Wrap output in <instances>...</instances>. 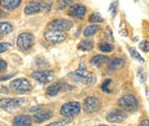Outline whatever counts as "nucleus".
<instances>
[{
  "instance_id": "obj_1",
  "label": "nucleus",
  "mask_w": 149,
  "mask_h": 126,
  "mask_svg": "<svg viewBox=\"0 0 149 126\" xmlns=\"http://www.w3.org/2000/svg\"><path fill=\"white\" fill-rule=\"evenodd\" d=\"M69 77H71L73 81L80 82V84H93L95 81V74L92 72H88L85 64H80L78 70L76 72H70Z\"/></svg>"
},
{
  "instance_id": "obj_2",
  "label": "nucleus",
  "mask_w": 149,
  "mask_h": 126,
  "mask_svg": "<svg viewBox=\"0 0 149 126\" xmlns=\"http://www.w3.org/2000/svg\"><path fill=\"white\" fill-rule=\"evenodd\" d=\"M26 103V99L23 97L17 98H1L0 99V108L7 112H14L20 109Z\"/></svg>"
},
{
  "instance_id": "obj_3",
  "label": "nucleus",
  "mask_w": 149,
  "mask_h": 126,
  "mask_svg": "<svg viewBox=\"0 0 149 126\" xmlns=\"http://www.w3.org/2000/svg\"><path fill=\"white\" fill-rule=\"evenodd\" d=\"M51 7H52V2H39V1L31 2V3H29L25 7L24 13L26 15H32V14L39 13L41 11L50 10Z\"/></svg>"
},
{
  "instance_id": "obj_4",
  "label": "nucleus",
  "mask_w": 149,
  "mask_h": 126,
  "mask_svg": "<svg viewBox=\"0 0 149 126\" xmlns=\"http://www.w3.org/2000/svg\"><path fill=\"white\" fill-rule=\"evenodd\" d=\"M118 104L121 108L127 111H135L138 108V101L137 98L133 94H126L119 98Z\"/></svg>"
},
{
  "instance_id": "obj_5",
  "label": "nucleus",
  "mask_w": 149,
  "mask_h": 126,
  "mask_svg": "<svg viewBox=\"0 0 149 126\" xmlns=\"http://www.w3.org/2000/svg\"><path fill=\"white\" fill-rule=\"evenodd\" d=\"M10 88L15 93H28V91H30L32 89V84L26 79H13L10 82Z\"/></svg>"
},
{
  "instance_id": "obj_6",
  "label": "nucleus",
  "mask_w": 149,
  "mask_h": 126,
  "mask_svg": "<svg viewBox=\"0 0 149 126\" xmlns=\"http://www.w3.org/2000/svg\"><path fill=\"white\" fill-rule=\"evenodd\" d=\"M35 37L31 33H22L18 36L17 46L22 51H27L34 45Z\"/></svg>"
},
{
  "instance_id": "obj_7",
  "label": "nucleus",
  "mask_w": 149,
  "mask_h": 126,
  "mask_svg": "<svg viewBox=\"0 0 149 126\" xmlns=\"http://www.w3.org/2000/svg\"><path fill=\"white\" fill-rule=\"evenodd\" d=\"M81 111V104L77 101L64 104L61 108V114L65 117H74L78 115Z\"/></svg>"
},
{
  "instance_id": "obj_8",
  "label": "nucleus",
  "mask_w": 149,
  "mask_h": 126,
  "mask_svg": "<svg viewBox=\"0 0 149 126\" xmlns=\"http://www.w3.org/2000/svg\"><path fill=\"white\" fill-rule=\"evenodd\" d=\"M73 24L71 21L66 20V19H57V20L52 21L49 24L48 28L50 31H60V32H67L72 28Z\"/></svg>"
},
{
  "instance_id": "obj_9",
  "label": "nucleus",
  "mask_w": 149,
  "mask_h": 126,
  "mask_svg": "<svg viewBox=\"0 0 149 126\" xmlns=\"http://www.w3.org/2000/svg\"><path fill=\"white\" fill-rule=\"evenodd\" d=\"M100 99L95 96H88L85 99L84 102V108L86 113H93L100 109Z\"/></svg>"
},
{
  "instance_id": "obj_10",
  "label": "nucleus",
  "mask_w": 149,
  "mask_h": 126,
  "mask_svg": "<svg viewBox=\"0 0 149 126\" xmlns=\"http://www.w3.org/2000/svg\"><path fill=\"white\" fill-rule=\"evenodd\" d=\"M67 34L60 31H48L45 33V39L51 44H58L66 40Z\"/></svg>"
},
{
  "instance_id": "obj_11",
  "label": "nucleus",
  "mask_w": 149,
  "mask_h": 126,
  "mask_svg": "<svg viewBox=\"0 0 149 126\" xmlns=\"http://www.w3.org/2000/svg\"><path fill=\"white\" fill-rule=\"evenodd\" d=\"M31 77L36 81L42 82V84H47L54 79V72L52 71H39L32 72Z\"/></svg>"
},
{
  "instance_id": "obj_12",
  "label": "nucleus",
  "mask_w": 149,
  "mask_h": 126,
  "mask_svg": "<svg viewBox=\"0 0 149 126\" xmlns=\"http://www.w3.org/2000/svg\"><path fill=\"white\" fill-rule=\"evenodd\" d=\"M127 118V114L121 110H112L107 115V120L111 123H120Z\"/></svg>"
},
{
  "instance_id": "obj_13",
  "label": "nucleus",
  "mask_w": 149,
  "mask_h": 126,
  "mask_svg": "<svg viewBox=\"0 0 149 126\" xmlns=\"http://www.w3.org/2000/svg\"><path fill=\"white\" fill-rule=\"evenodd\" d=\"M86 12V8L81 4H74V5H72L70 7L68 14L69 16L73 17L74 19H81L84 16H85Z\"/></svg>"
},
{
  "instance_id": "obj_14",
  "label": "nucleus",
  "mask_w": 149,
  "mask_h": 126,
  "mask_svg": "<svg viewBox=\"0 0 149 126\" xmlns=\"http://www.w3.org/2000/svg\"><path fill=\"white\" fill-rule=\"evenodd\" d=\"M32 118L29 115H18L14 118L13 126H31Z\"/></svg>"
},
{
  "instance_id": "obj_15",
  "label": "nucleus",
  "mask_w": 149,
  "mask_h": 126,
  "mask_svg": "<svg viewBox=\"0 0 149 126\" xmlns=\"http://www.w3.org/2000/svg\"><path fill=\"white\" fill-rule=\"evenodd\" d=\"M52 117H53V113L51 111L43 110V111H40V112L36 113L34 115V121L36 123H42V122H45V121L51 119Z\"/></svg>"
},
{
  "instance_id": "obj_16",
  "label": "nucleus",
  "mask_w": 149,
  "mask_h": 126,
  "mask_svg": "<svg viewBox=\"0 0 149 126\" xmlns=\"http://www.w3.org/2000/svg\"><path fill=\"white\" fill-rule=\"evenodd\" d=\"M22 0H1L0 1V5L3 7L6 10H14L21 4Z\"/></svg>"
},
{
  "instance_id": "obj_17",
  "label": "nucleus",
  "mask_w": 149,
  "mask_h": 126,
  "mask_svg": "<svg viewBox=\"0 0 149 126\" xmlns=\"http://www.w3.org/2000/svg\"><path fill=\"white\" fill-rule=\"evenodd\" d=\"M62 88H63V84L62 82H55V84H51L48 88L46 94L49 96H55L62 90Z\"/></svg>"
},
{
  "instance_id": "obj_18",
  "label": "nucleus",
  "mask_w": 149,
  "mask_h": 126,
  "mask_svg": "<svg viewBox=\"0 0 149 126\" xmlns=\"http://www.w3.org/2000/svg\"><path fill=\"white\" fill-rule=\"evenodd\" d=\"M124 66V61L122 59H118V58H115L109 61V69L110 71H116V70L121 69Z\"/></svg>"
},
{
  "instance_id": "obj_19",
  "label": "nucleus",
  "mask_w": 149,
  "mask_h": 126,
  "mask_svg": "<svg viewBox=\"0 0 149 126\" xmlns=\"http://www.w3.org/2000/svg\"><path fill=\"white\" fill-rule=\"evenodd\" d=\"M107 60L109 59H107V57H105V56L97 55V56H95V57L91 60V64L93 65V66H95V67H100V66H102V64L107 63Z\"/></svg>"
},
{
  "instance_id": "obj_20",
  "label": "nucleus",
  "mask_w": 149,
  "mask_h": 126,
  "mask_svg": "<svg viewBox=\"0 0 149 126\" xmlns=\"http://www.w3.org/2000/svg\"><path fill=\"white\" fill-rule=\"evenodd\" d=\"M13 32V26L8 22L0 23V34L2 35H8Z\"/></svg>"
},
{
  "instance_id": "obj_21",
  "label": "nucleus",
  "mask_w": 149,
  "mask_h": 126,
  "mask_svg": "<svg viewBox=\"0 0 149 126\" xmlns=\"http://www.w3.org/2000/svg\"><path fill=\"white\" fill-rule=\"evenodd\" d=\"M100 27L98 25H91V26H88L85 31H84V35L86 37H92V36L95 35V33H97V31H100Z\"/></svg>"
},
{
  "instance_id": "obj_22",
  "label": "nucleus",
  "mask_w": 149,
  "mask_h": 126,
  "mask_svg": "<svg viewBox=\"0 0 149 126\" xmlns=\"http://www.w3.org/2000/svg\"><path fill=\"white\" fill-rule=\"evenodd\" d=\"M93 48V41L90 40H84L79 44V49L83 51H91Z\"/></svg>"
},
{
  "instance_id": "obj_23",
  "label": "nucleus",
  "mask_w": 149,
  "mask_h": 126,
  "mask_svg": "<svg viewBox=\"0 0 149 126\" xmlns=\"http://www.w3.org/2000/svg\"><path fill=\"white\" fill-rule=\"evenodd\" d=\"M98 48H100V50L102 51V52H104V53H110L114 49L113 45L109 44V43H100V44L98 45Z\"/></svg>"
},
{
  "instance_id": "obj_24",
  "label": "nucleus",
  "mask_w": 149,
  "mask_h": 126,
  "mask_svg": "<svg viewBox=\"0 0 149 126\" xmlns=\"http://www.w3.org/2000/svg\"><path fill=\"white\" fill-rule=\"evenodd\" d=\"M128 50H129V53H130V55L132 56V58H133V59L137 60L138 62H140V63L144 62V59L141 57L140 54H139V53L135 49H134V48H128Z\"/></svg>"
},
{
  "instance_id": "obj_25",
  "label": "nucleus",
  "mask_w": 149,
  "mask_h": 126,
  "mask_svg": "<svg viewBox=\"0 0 149 126\" xmlns=\"http://www.w3.org/2000/svg\"><path fill=\"white\" fill-rule=\"evenodd\" d=\"M88 21H90L91 23H100L103 21V19L100 13H93L90 16Z\"/></svg>"
},
{
  "instance_id": "obj_26",
  "label": "nucleus",
  "mask_w": 149,
  "mask_h": 126,
  "mask_svg": "<svg viewBox=\"0 0 149 126\" xmlns=\"http://www.w3.org/2000/svg\"><path fill=\"white\" fill-rule=\"evenodd\" d=\"M73 1L74 0H59L58 1V9L62 10V9L66 8V7L71 5L73 3Z\"/></svg>"
},
{
  "instance_id": "obj_27",
  "label": "nucleus",
  "mask_w": 149,
  "mask_h": 126,
  "mask_svg": "<svg viewBox=\"0 0 149 126\" xmlns=\"http://www.w3.org/2000/svg\"><path fill=\"white\" fill-rule=\"evenodd\" d=\"M111 84V79H105V81L102 84V89L104 93H111V89L109 88V84Z\"/></svg>"
},
{
  "instance_id": "obj_28",
  "label": "nucleus",
  "mask_w": 149,
  "mask_h": 126,
  "mask_svg": "<svg viewBox=\"0 0 149 126\" xmlns=\"http://www.w3.org/2000/svg\"><path fill=\"white\" fill-rule=\"evenodd\" d=\"M72 121V119L70 117H68V119H63V120H60V121H56V122H53L51 124L47 125V126H63V125H66L70 123Z\"/></svg>"
},
{
  "instance_id": "obj_29",
  "label": "nucleus",
  "mask_w": 149,
  "mask_h": 126,
  "mask_svg": "<svg viewBox=\"0 0 149 126\" xmlns=\"http://www.w3.org/2000/svg\"><path fill=\"white\" fill-rule=\"evenodd\" d=\"M12 47L11 44L9 43H0V53H4L8 51Z\"/></svg>"
},
{
  "instance_id": "obj_30",
  "label": "nucleus",
  "mask_w": 149,
  "mask_h": 126,
  "mask_svg": "<svg viewBox=\"0 0 149 126\" xmlns=\"http://www.w3.org/2000/svg\"><path fill=\"white\" fill-rule=\"evenodd\" d=\"M139 48H140L141 50L143 51V52H148V48H149V44H148V41H143V42L140 43V45H139Z\"/></svg>"
},
{
  "instance_id": "obj_31",
  "label": "nucleus",
  "mask_w": 149,
  "mask_h": 126,
  "mask_svg": "<svg viewBox=\"0 0 149 126\" xmlns=\"http://www.w3.org/2000/svg\"><path fill=\"white\" fill-rule=\"evenodd\" d=\"M6 69H7V63L4 60L0 59V74L3 72L4 71H6Z\"/></svg>"
},
{
  "instance_id": "obj_32",
  "label": "nucleus",
  "mask_w": 149,
  "mask_h": 126,
  "mask_svg": "<svg viewBox=\"0 0 149 126\" xmlns=\"http://www.w3.org/2000/svg\"><path fill=\"white\" fill-rule=\"evenodd\" d=\"M138 77H139V79H140L141 82H144V81H146V77L143 74L142 69H139V71H138Z\"/></svg>"
},
{
  "instance_id": "obj_33",
  "label": "nucleus",
  "mask_w": 149,
  "mask_h": 126,
  "mask_svg": "<svg viewBox=\"0 0 149 126\" xmlns=\"http://www.w3.org/2000/svg\"><path fill=\"white\" fill-rule=\"evenodd\" d=\"M14 76H15V74H10V76H7V77H0V81H6V79L13 77Z\"/></svg>"
},
{
  "instance_id": "obj_34",
  "label": "nucleus",
  "mask_w": 149,
  "mask_h": 126,
  "mask_svg": "<svg viewBox=\"0 0 149 126\" xmlns=\"http://www.w3.org/2000/svg\"><path fill=\"white\" fill-rule=\"evenodd\" d=\"M139 126H149V122L148 120H143L142 122L140 123V125Z\"/></svg>"
},
{
  "instance_id": "obj_35",
  "label": "nucleus",
  "mask_w": 149,
  "mask_h": 126,
  "mask_svg": "<svg viewBox=\"0 0 149 126\" xmlns=\"http://www.w3.org/2000/svg\"><path fill=\"white\" fill-rule=\"evenodd\" d=\"M97 126H107V125H103V124H102V125H97Z\"/></svg>"
}]
</instances>
